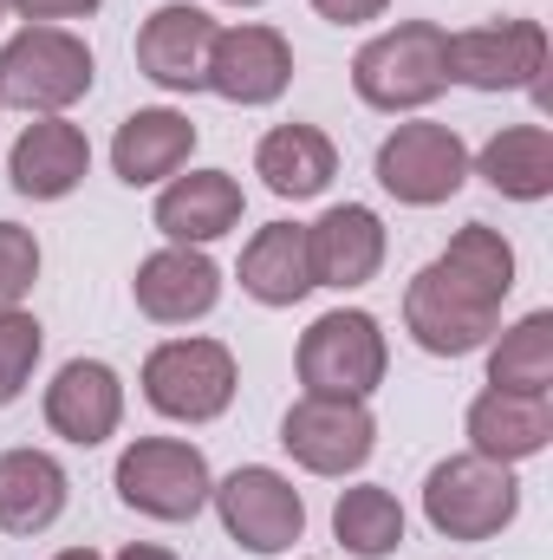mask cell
<instances>
[{"label": "cell", "instance_id": "1", "mask_svg": "<svg viewBox=\"0 0 553 560\" xmlns=\"http://www.w3.org/2000/svg\"><path fill=\"white\" fill-rule=\"evenodd\" d=\"M352 85L372 112H416L449 85V33L436 20H404L358 46Z\"/></svg>", "mask_w": 553, "mask_h": 560}, {"label": "cell", "instance_id": "2", "mask_svg": "<svg viewBox=\"0 0 553 560\" xmlns=\"http://www.w3.org/2000/svg\"><path fill=\"white\" fill-rule=\"evenodd\" d=\"M92 79H98L92 46L66 26H26L0 46V105H13V112L59 118L66 105H79L92 92Z\"/></svg>", "mask_w": 553, "mask_h": 560}, {"label": "cell", "instance_id": "3", "mask_svg": "<svg viewBox=\"0 0 553 560\" xmlns=\"http://www.w3.org/2000/svg\"><path fill=\"white\" fill-rule=\"evenodd\" d=\"M423 515L449 541H495L521 515V482L508 476V463H489L469 450L423 476Z\"/></svg>", "mask_w": 553, "mask_h": 560}, {"label": "cell", "instance_id": "4", "mask_svg": "<svg viewBox=\"0 0 553 560\" xmlns=\"http://www.w3.org/2000/svg\"><path fill=\"white\" fill-rule=\"evenodd\" d=\"M385 365H391V346H385V326L358 306H339V313H319L299 339V385L306 398H372L385 385Z\"/></svg>", "mask_w": 553, "mask_h": 560}, {"label": "cell", "instance_id": "5", "mask_svg": "<svg viewBox=\"0 0 553 560\" xmlns=\"http://www.w3.org/2000/svg\"><path fill=\"white\" fill-rule=\"evenodd\" d=\"M118 502L138 509L150 522H196L215 476H209V456L196 443H176V436H143L118 456Z\"/></svg>", "mask_w": 553, "mask_h": 560}, {"label": "cell", "instance_id": "6", "mask_svg": "<svg viewBox=\"0 0 553 560\" xmlns=\"http://www.w3.org/2000/svg\"><path fill=\"white\" fill-rule=\"evenodd\" d=\"M150 411L176 423H209L235 405V352L222 339H169L143 359Z\"/></svg>", "mask_w": 553, "mask_h": 560}, {"label": "cell", "instance_id": "7", "mask_svg": "<svg viewBox=\"0 0 553 560\" xmlns=\"http://www.w3.org/2000/svg\"><path fill=\"white\" fill-rule=\"evenodd\" d=\"M495 319H502V300L482 293L475 280H462L456 268H443V261H430L411 280V293H404V326H411L416 346L436 352V359H462V352L489 346Z\"/></svg>", "mask_w": 553, "mask_h": 560}, {"label": "cell", "instance_id": "8", "mask_svg": "<svg viewBox=\"0 0 553 560\" xmlns=\"http://www.w3.org/2000/svg\"><path fill=\"white\" fill-rule=\"evenodd\" d=\"M541 72H548L541 20H495L449 39V79L469 92H541Z\"/></svg>", "mask_w": 553, "mask_h": 560}, {"label": "cell", "instance_id": "9", "mask_svg": "<svg viewBox=\"0 0 553 560\" xmlns=\"http://www.w3.org/2000/svg\"><path fill=\"white\" fill-rule=\"evenodd\" d=\"M280 443L299 469L313 476H352L372 463L378 450V423L365 411V398H299L280 418Z\"/></svg>", "mask_w": 553, "mask_h": 560}, {"label": "cell", "instance_id": "10", "mask_svg": "<svg viewBox=\"0 0 553 560\" xmlns=\"http://www.w3.org/2000/svg\"><path fill=\"white\" fill-rule=\"evenodd\" d=\"M378 183L411 209H436L469 183V143L449 125H398L378 143Z\"/></svg>", "mask_w": 553, "mask_h": 560}, {"label": "cell", "instance_id": "11", "mask_svg": "<svg viewBox=\"0 0 553 560\" xmlns=\"http://www.w3.org/2000/svg\"><path fill=\"white\" fill-rule=\"evenodd\" d=\"M209 495H215V509H222V528H228L248 555H286V548L306 535V502H299V489H293L280 469L248 463V469H235L228 482H215Z\"/></svg>", "mask_w": 553, "mask_h": 560}, {"label": "cell", "instance_id": "12", "mask_svg": "<svg viewBox=\"0 0 553 560\" xmlns=\"http://www.w3.org/2000/svg\"><path fill=\"white\" fill-rule=\"evenodd\" d=\"M293 79V46L274 26H222L209 46V92L228 105H274Z\"/></svg>", "mask_w": 553, "mask_h": 560}, {"label": "cell", "instance_id": "13", "mask_svg": "<svg viewBox=\"0 0 553 560\" xmlns=\"http://www.w3.org/2000/svg\"><path fill=\"white\" fill-rule=\"evenodd\" d=\"M306 268H313V287H339V293L378 280V268H385V222L365 202L326 209L306 229Z\"/></svg>", "mask_w": 553, "mask_h": 560}, {"label": "cell", "instance_id": "14", "mask_svg": "<svg viewBox=\"0 0 553 560\" xmlns=\"http://www.w3.org/2000/svg\"><path fill=\"white\" fill-rule=\"evenodd\" d=\"M215 33H222V26H215L202 7H189V0H169V7H156V13L143 20V33H138V66H143V79H156L163 92H202Z\"/></svg>", "mask_w": 553, "mask_h": 560}, {"label": "cell", "instance_id": "15", "mask_svg": "<svg viewBox=\"0 0 553 560\" xmlns=\"http://www.w3.org/2000/svg\"><path fill=\"white\" fill-rule=\"evenodd\" d=\"M131 293H138V313H150L156 326H189V319L215 313V300H222V268H215L202 248H176V242H169V248H156L138 268Z\"/></svg>", "mask_w": 553, "mask_h": 560}, {"label": "cell", "instance_id": "16", "mask_svg": "<svg viewBox=\"0 0 553 560\" xmlns=\"http://www.w3.org/2000/svg\"><path fill=\"white\" fill-rule=\"evenodd\" d=\"M46 423H52L66 443H79V450L105 443V436L125 423V385H118V372H111L105 359H72V365H59V378L46 385Z\"/></svg>", "mask_w": 553, "mask_h": 560}, {"label": "cell", "instance_id": "17", "mask_svg": "<svg viewBox=\"0 0 553 560\" xmlns=\"http://www.w3.org/2000/svg\"><path fill=\"white\" fill-rule=\"evenodd\" d=\"M85 170H92V143H85L79 125H66V118H39V125H26L20 143H13V156H7L13 189L33 196V202H59V196H72V189L85 183Z\"/></svg>", "mask_w": 553, "mask_h": 560}, {"label": "cell", "instance_id": "18", "mask_svg": "<svg viewBox=\"0 0 553 560\" xmlns=\"http://www.w3.org/2000/svg\"><path fill=\"white\" fill-rule=\"evenodd\" d=\"M235 222H242V183H235L228 170H189V176H176V183L156 196V229H163L176 248L222 242Z\"/></svg>", "mask_w": 553, "mask_h": 560}, {"label": "cell", "instance_id": "19", "mask_svg": "<svg viewBox=\"0 0 553 560\" xmlns=\"http://www.w3.org/2000/svg\"><path fill=\"white\" fill-rule=\"evenodd\" d=\"M553 443V405L534 392H482L469 405V450L489 463H528Z\"/></svg>", "mask_w": 553, "mask_h": 560}, {"label": "cell", "instance_id": "20", "mask_svg": "<svg viewBox=\"0 0 553 560\" xmlns=\"http://www.w3.org/2000/svg\"><path fill=\"white\" fill-rule=\"evenodd\" d=\"M189 150H196V125L183 118V112H169V105H150V112H131L125 125H118V138H111V170L143 189V183H163V176H176L183 163H189Z\"/></svg>", "mask_w": 553, "mask_h": 560}, {"label": "cell", "instance_id": "21", "mask_svg": "<svg viewBox=\"0 0 553 560\" xmlns=\"http://www.w3.org/2000/svg\"><path fill=\"white\" fill-rule=\"evenodd\" d=\"M66 469L46 450H7L0 456V528L7 535H46L66 515Z\"/></svg>", "mask_w": 553, "mask_h": 560}, {"label": "cell", "instance_id": "22", "mask_svg": "<svg viewBox=\"0 0 553 560\" xmlns=\"http://www.w3.org/2000/svg\"><path fill=\"white\" fill-rule=\"evenodd\" d=\"M255 176L274 196H286V202H306V196H319L339 176V150L313 125H274L268 138L255 143Z\"/></svg>", "mask_w": 553, "mask_h": 560}, {"label": "cell", "instance_id": "23", "mask_svg": "<svg viewBox=\"0 0 553 560\" xmlns=\"http://www.w3.org/2000/svg\"><path fill=\"white\" fill-rule=\"evenodd\" d=\"M475 176L515 202H541L553 196V131L548 125H508L482 143L475 156Z\"/></svg>", "mask_w": 553, "mask_h": 560}, {"label": "cell", "instance_id": "24", "mask_svg": "<svg viewBox=\"0 0 553 560\" xmlns=\"http://www.w3.org/2000/svg\"><path fill=\"white\" fill-rule=\"evenodd\" d=\"M242 287L261 306H299L313 293V268H306V229L293 222H268L248 248H242Z\"/></svg>", "mask_w": 553, "mask_h": 560}, {"label": "cell", "instance_id": "25", "mask_svg": "<svg viewBox=\"0 0 553 560\" xmlns=\"http://www.w3.org/2000/svg\"><path fill=\"white\" fill-rule=\"evenodd\" d=\"M332 535H339V548L358 560H385L404 548V509H398V495L391 489H378V482H358V489H345L339 495V509H332Z\"/></svg>", "mask_w": 553, "mask_h": 560}, {"label": "cell", "instance_id": "26", "mask_svg": "<svg viewBox=\"0 0 553 560\" xmlns=\"http://www.w3.org/2000/svg\"><path fill=\"white\" fill-rule=\"evenodd\" d=\"M489 385L495 392H553V313H528L521 326L502 332V346L489 352Z\"/></svg>", "mask_w": 553, "mask_h": 560}, {"label": "cell", "instance_id": "27", "mask_svg": "<svg viewBox=\"0 0 553 560\" xmlns=\"http://www.w3.org/2000/svg\"><path fill=\"white\" fill-rule=\"evenodd\" d=\"M443 268H456L462 280H475L482 293H495V300H508L515 293V248L502 242V229H489V222H469L443 255H436Z\"/></svg>", "mask_w": 553, "mask_h": 560}, {"label": "cell", "instance_id": "28", "mask_svg": "<svg viewBox=\"0 0 553 560\" xmlns=\"http://www.w3.org/2000/svg\"><path fill=\"white\" fill-rule=\"evenodd\" d=\"M39 346H46L39 319L20 313V306H7V313H0V411L26 392V378H33V365H39Z\"/></svg>", "mask_w": 553, "mask_h": 560}, {"label": "cell", "instance_id": "29", "mask_svg": "<svg viewBox=\"0 0 553 560\" xmlns=\"http://www.w3.org/2000/svg\"><path fill=\"white\" fill-rule=\"evenodd\" d=\"M33 280H39V242H33V229L0 222V313L20 306L33 293Z\"/></svg>", "mask_w": 553, "mask_h": 560}, {"label": "cell", "instance_id": "30", "mask_svg": "<svg viewBox=\"0 0 553 560\" xmlns=\"http://www.w3.org/2000/svg\"><path fill=\"white\" fill-rule=\"evenodd\" d=\"M7 7H20V20H33V26H52V20H85V13H98V0H7Z\"/></svg>", "mask_w": 553, "mask_h": 560}, {"label": "cell", "instance_id": "31", "mask_svg": "<svg viewBox=\"0 0 553 560\" xmlns=\"http://www.w3.org/2000/svg\"><path fill=\"white\" fill-rule=\"evenodd\" d=\"M313 7H319L332 26H365V20H378L391 0H313Z\"/></svg>", "mask_w": 553, "mask_h": 560}, {"label": "cell", "instance_id": "32", "mask_svg": "<svg viewBox=\"0 0 553 560\" xmlns=\"http://www.w3.org/2000/svg\"><path fill=\"white\" fill-rule=\"evenodd\" d=\"M118 560H176V555H169V548H150V541H131Z\"/></svg>", "mask_w": 553, "mask_h": 560}, {"label": "cell", "instance_id": "33", "mask_svg": "<svg viewBox=\"0 0 553 560\" xmlns=\"http://www.w3.org/2000/svg\"><path fill=\"white\" fill-rule=\"evenodd\" d=\"M59 560H98V555H92V548H66Z\"/></svg>", "mask_w": 553, "mask_h": 560}, {"label": "cell", "instance_id": "34", "mask_svg": "<svg viewBox=\"0 0 553 560\" xmlns=\"http://www.w3.org/2000/svg\"><path fill=\"white\" fill-rule=\"evenodd\" d=\"M228 7H261V0H228Z\"/></svg>", "mask_w": 553, "mask_h": 560}, {"label": "cell", "instance_id": "35", "mask_svg": "<svg viewBox=\"0 0 553 560\" xmlns=\"http://www.w3.org/2000/svg\"><path fill=\"white\" fill-rule=\"evenodd\" d=\"M0 13H7V0H0Z\"/></svg>", "mask_w": 553, "mask_h": 560}]
</instances>
